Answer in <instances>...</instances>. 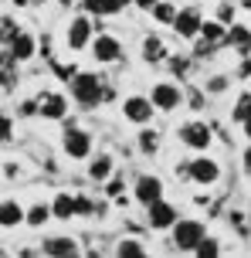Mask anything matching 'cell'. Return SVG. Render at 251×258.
Masks as SVG:
<instances>
[{"label":"cell","instance_id":"1","mask_svg":"<svg viewBox=\"0 0 251 258\" xmlns=\"http://www.w3.org/2000/svg\"><path fill=\"white\" fill-rule=\"evenodd\" d=\"M204 238H207V228L197 218H184L173 224V245L180 248V251H197V245Z\"/></svg>","mask_w":251,"mask_h":258},{"label":"cell","instance_id":"2","mask_svg":"<svg viewBox=\"0 0 251 258\" xmlns=\"http://www.w3.org/2000/svg\"><path fill=\"white\" fill-rule=\"evenodd\" d=\"M71 95H75V102L85 105V109L99 105V102H102V85H99V75H92V72H78V75L71 78Z\"/></svg>","mask_w":251,"mask_h":258},{"label":"cell","instance_id":"3","mask_svg":"<svg viewBox=\"0 0 251 258\" xmlns=\"http://www.w3.org/2000/svg\"><path fill=\"white\" fill-rule=\"evenodd\" d=\"M177 136H180V143H184L187 150H194V153H200V150H207V146H211V140H214L211 126H207L204 119H190V122H184Z\"/></svg>","mask_w":251,"mask_h":258},{"label":"cell","instance_id":"4","mask_svg":"<svg viewBox=\"0 0 251 258\" xmlns=\"http://www.w3.org/2000/svg\"><path fill=\"white\" fill-rule=\"evenodd\" d=\"M95 41L92 34V21L89 17H71L65 27V48L68 51H81V48H89Z\"/></svg>","mask_w":251,"mask_h":258},{"label":"cell","instance_id":"5","mask_svg":"<svg viewBox=\"0 0 251 258\" xmlns=\"http://www.w3.org/2000/svg\"><path fill=\"white\" fill-rule=\"evenodd\" d=\"M153 99H146V95H129V99H122V119H129L136 126H149L153 122Z\"/></svg>","mask_w":251,"mask_h":258},{"label":"cell","instance_id":"6","mask_svg":"<svg viewBox=\"0 0 251 258\" xmlns=\"http://www.w3.org/2000/svg\"><path fill=\"white\" fill-rule=\"evenodd\" d=\"M65 153L71 156V160H85V156H92V136L81 133L75 122H68V126H65Z\"/></svg>","mask_w":251,"mask_h":258},{"label":"cell","instance_id":"7","mask_svg":"<svg viewBox=\"0 0 251 258\" xmlns=\"http://www.w3.org/2000/svg\"><path fill=\"white\" fill-rule=\"evenodd\" d=\"M146 211H149V228H153V231H170L173 224L180 221L177 207H173L170 201H163V197H159L156 204H149Z\"/></svg>","mask_w":251,"mask_h":258},{"label":"cell","instance_id":"8","mask_svg":"<svg viewBox=\"0 0 251 258\" xmlns=\"http://www.w3.org/2000/svg\"><path fill=\"white\" fill-rule=\"evenodd\" d=\"M149 99H153V105H156L159 112H173V109H180V102H184V92L177 89L173 82H156Z\"/></svg>","mask_w":251,"mask_h":258},{"label":"cell","instance_id":"9","mask_svg":"<svg viewBox=\"0 0 251 258\" xmlns=\"http://www.w3.org/2000/svg\"><path fill=\"white\" fill-rule=\"evenodd\" d=\"M190 180L200 183V187L217 183V180H221V167H217V160H211V156H197V160L190 163Z\"/></svg>","mask_w":251,"mask_h":258},{"label":"cell","instance_id":"10","mask_svg":"<svg viewBox=\"0 0 251 258\" xmlns=\"http://www.w3.org/2000/svg\"><path fill=\"white\" fill-rule=\"evenodd\" d=\"M173 27H177V34H180L184 41H190V38H197V34H200V27H204V17H200L197 7H184V11L177 14Z\"/></svg>","mask_w":251,"mask_h":258},{"label":"cell","instance_id":"11","mask_svg":"<svg viewBox=\"0 0 251 258\" xmlns=\"http://www.w3.org/2000/svg\"><path fill=\"white\" fill-rule=\"evenodd\" d=\"M132 197L139 201V204H156L159 197H163V180L159 177H153V173H143L139 180H136V190H132Z\"/></svg>","mask_w":251,"mask_h":258},{"label":"cell","instance_id":"12","mask_svg":"<svg viewBox=\"0 0 251 258\" xmlns=\"http://www.w3.org/2000/svg\"><path fill=\"white\" fill-rule=\"evenodd\" d=\"M119 54H122V44H119V38H116V34H99V38L92 41V58L99 64L116 61Z\"/></svg>","mask_w":251,"mask_h":258},{"label":"cell","instance_id":"13","mask_svg":"<svg viewBox=\"0 0 251 258\" xmlns=\"http://www.w3.org/2000/svg\"><path fill=\"white\" fill-rule=\"evenodd\" d=\"M65 112H68V99L61 92H41V102H38L41 119H65Z\"/></svg>","mask_w":251,"mask_h":258},{"label":"cell","instance_id":"14","mask_svg":"<svg viewBox=\"0 0 251 258\" xmlns=\"http://www.w3.org/2000/svg\"><path fill=\"white\" fill-rule=\"evenodd\" d=\"M24 221H27L24 207L17 204L14 197H4V201H0V228H4V231H14V228H21Z\"/></svg>","mask_w":251,"mask_h":258},{"label":"cell","instance_id":"15","mask_svg":"<svg viewBox=\"0 0 251 258\" xmlns=\"http://www.w3.org/2000/svg\"><path fill=\"white\" fill-rule=\"evenodd\" d=\"M7 51H11L17 61H31L34 51H38V44H34V38H31L27 31H17V34L7 41Z\"/></svg>","mask_w":251,"mask_h":258},{"label":"cell","instance_id":"16","mask_svg":"<svg viewBox=\"0 0 251 258\" xmlns=\"http://www.w3.org/2000/svg\"><path fill=\"white\" fill-rule=\"evenodd\" d=\"M44 255H54V258L78 255V241L75 238H44Z\"/></svg>","mask_w":251,"mask_h":258},{"label":"cell","instance_id":"17","mask_svg":"<svg viewBox=\"0 0 251 258\" xmlns=\"http://www.w3.org/2000/svg\"><path fill=\"white\" fill-rule=\"evenodd\" d=\"M51 211H54V218H58V221L75 218V214H78V197H71V194H58V197L51 201Z\"/></svg>","mask_w":251,"mask_h":258},{"label":"cell","instance_id":"18","mask_svg":"<svg viewBox=\"0 0 251 258\" xmlns=\"http://www.w3.org/2000/svg\"><path fill=\"white\" fill-rule=\"evenodd\" d=\"M48 218H54V211H51V204H44V201H38V204H31V211H27V228L31 231H38V228H44L48 224Z\"/></svg>","mask_w":251,"mask_h":258},{"label":"cell","instance_id":"19","mask_svg":"<svg viewBox=\"0 0 251 258\" xmlns=\"http://www.w3.org/2000/svg\"><path fill=\"white\" fill-rule=\"evenodd\" d=\"M227 44H234L241 54H248V51H251V31H248L244 24L227 27Z\"/></svg>","mask_w":251,"mask_h":258},{"label":"cell","instance_id":"20","mask_svg":"<svg viewBox=\"0 0 251 258\" xmlns=\"http://www.w3.org/2000/svg\"><path fill=\"white\" fill-rule=\"evenodd\" d=\"M89 177H92V180H109V177H112V156L109 153L95 156L92 163H89Z\"/></svg>","mask_w":251,"mask_h":258},{"label":"cell","instance_id":"21","mask_svg":"<svg viewBox=\"0 0 251 258\" xmlns=\"http://www.w3.org/2000/svg\"><path fill=\"white\" fill-rule=\"evenodd\" d=\"M200 38H204V44L211 48V44H217V41L227 38V31L221 21H204V27H200Z\"/></svg>","mask_w":251,"mask_h":258},{"label":"cell","instance_id":"22","mask_svg":"<svg viewBox=\"0 0 251 258\" xmlns=\"http://www.w3.org/2000/svg\"><path fill=\"white\" fill-rule=\"evenodd\" d=\"M231 119H234V122H241V126L251 119V92H244L238 102H234V109H231Z\"/></svg>","mask_w":251,"mask_h":258},{"label":"cell","instance_id":"23","mask_svg":"<svg viewBox=\"0 0 251 258\" xmlns=\"http://www.w3.org/2000/svg\"><path fill=\"white\" fill-rule=\"evenodd\" d=\"M149 14H153V21H159V24H173L180 11H177L173 4H166V0H159V4H156V7H153Z\"/></svg>","mask_w":251,"mask_h":258},{"label":"cell","instance_id":"24","mask_svg":"<svg viewBox=\"0 0 251 258\" xmlns=\"http://www.w3.org/2000/svg\"><path fill=\"white\" fill-rule=\"evenodd\" d=\"M116 255H122V258H143L146 255V248H143V241H126V238H122L119 245H116Z\"/></svg>","mask_w":251,"mask_h":258},{"label":"cell","instance_id":"25","mask_svg":"<svg viewBox=\"0 0 251 258\" xmlns=\"http://www.w3.org/2000/svg\"><path fill=\"white\" fill-rule=\"evenodd\" d=\"M143 58H146V61H156V58H163V41L149 34V38L143 41Z\"/></svg>","mask_w":251,"mask_h":258},{"label":"cell","instance_id":"26","mask_svg":"<svg viewBox=\"0 0 251 258\" xmlns=\"http://www.w3.org/2000/svg\"><path fill=\"white\" fill-rule=\"evenodd\" d=\"M156 143H159L156 129H146L143 126V133H139V150H143V153H156Z\"/></svg>","mask_w":251,"mask_h":258},{"label":"cell","instance_id":"27","mask_svg":"<svg viewBox=\"0 0 251 258\" xmlns=\"http://www.w3.org/2000/svg\"><path fill=\"white\" fill-rule=\"evenodd\" d=\"M217 251H221L217 238H204V241L197 245V255H200V258H217Z\"/></svg>","mask_w":251,"mask_h":258},{"label":"cell","instance_id":"28","mask_svg":"<svg viewBox=\"0 0 251 258\" xmlns=\"http://www.w3.org/2000/svg\"><path fill=\"white\" fill-rule=\"evenodd\" d=\"M0 140H4V146L14 140V133H11V116H0Z\"/></svg>","mask_w":251,"mask_h":258},{"label":"cell","instance_id":"29","mask_svg":"<svg viewBox=\"0 0 251 258\" xmlns=\"http://www.w3.org/2000/svg\"><path fill=\"white\" fill-rule=\"evenodd\" d=\"M95 211V204L89 201V197H78V214H92Z\"/></svg>","mask_w":251,"mask_h":258},{"label":"cell","instance_id":"30","mask_svg":"<svg viewBox=\"0 0 251 258\" xmlns=\"http://www.w3.org/2000/svg\"><path fill=\"white\" fill-rule=\"evenodd\" d=\"M231 17H234L231 7H221V11H217V21H221V24H231Z\"/></svg>","mask_w":251,"mask_h":258},{"label":"cell","instance_id":"31","mask_svg":"<svg viewBox=\"0 0 251 258\" xmlns=\"http://www.w3.org/2000/svg\"><path fill=\"white\" fill-rule=\"evenodd\" d=\"M170 68H173V75H184V72H187V61H184V58H173Z\"/></svg>","mask_w":251,"mask_h":258},{"label":"cell","instance_id":"32","mask_svg":"<svg viewBox=\"0 0 251 258\" xmlns=\"http://www.w3.org/2000/svg\"><path fill=\"white\" fill-rule=\"evenodd\" d=\"M132 4H136V7H143V11H153L159 0H132Z\"/></svg>","mask_w":251,"mask_h":258},{"label":"cell","instance_id":"33","mask_svg":"<svg viewBox=\"0 0 251 258\" xmlns=\"http://www.w3.org/2000/svg\"><path fill=\"white\" fill-rule=\"evenodd\" d=\"M17 173H21V167H14V163H7V167H4V177H17Z\"/></svg>","mask_w":251,"mask_h":258},{"label":"cell","instance_id":"34","mask_svg":"<svg viewBox=\"0 0 251 258\" xmlns=\"http://www.w3.org/2000/svg\"><path fill=\"white\" fill-rule=\"evenodd\" d=\"M244 170H248V173H251V146H248V150H244Z\"/></svg>","mask_w":251,"mask_h":258},{"label":"cell","instance_id":"35","mask_svg":"<svg viewBox=\"0 0 251 258\" xmlns=\"http://www.w3.org/2000/svg\"><path fill=\"white\" fill-rule=\"evenodd\" d=\"M244 133H248V140H251V119H248V122H244Z\"/></svg>","mask_w":251,"mask_h":258}]
</instances>
